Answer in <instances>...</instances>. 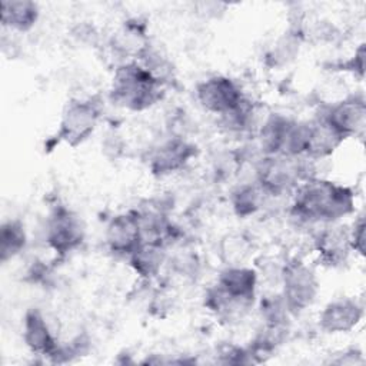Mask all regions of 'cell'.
Instances as JSON below:
<instances>
[{
  "label": "cell",
  "mask_w": 366,
  "mask_h": 366,
  "mask_svg": "<svg viewBox=\"0 0 366 366\" xmlns=\"http://www.w3.org/2000/svg\"><path fill=\"white\" fill-rule=\"evenodd\" d=\"M356 192L353 187L325 177H310L292 193L290 216L303 224L339 223L355 213Z\"/></svg>",
  "instance_id": "cell-1"
},
{
  "label": "cell",
  "mask_w": 366,
  "mask_h": 366,
  "mask_svg": "<svg viewBox=\"0 0 366 366\" xmlns=\"http://www.w3.org/2000/svg\"><path fill=\"white\" fill-rule=\"evenodd\" d=\"M109 94L116 106L143 112L160 103L164 97V86L133 60L116 66Z\"/></svg>",
  "instance_id": "cell-2"
},
{
  "label": "cell",
  "mask_w": 366,
  "mask_h": 366,
  "mask_svg": "<svg viewBox=\"0 0 366 366\" xmlns=\"http://www.w3.org/2000/svg\"><path fill=\"white\" fill-rule=\"evenodd\" d=\"M312 163L315 162L303 156H260L254 164V180L267 196H292L302 182L316 176L310 172Z\"/></svg>",
  "instance_id": "cell-3"
},
{
  "label": "cell",
  "mask_w": 366,
  "mask_h": 366,
  "mask_svg": "<svg viewBox=\"0 0 366 366\" xmlns=\"http://www.w3.org/2000/svg\"><path fill=\"white\" fill-rule=\"evenodd\" d=\"M102 113L103 102L97 96L71 99L61 112L54 142L70 147L80 146L94 133Z\"/></svg>",
  "instance_id": "cell-4"
},
{
  "label": "cell",
  "mask_w": 366,
  "mask_h": 366,
  "mask_svg": "<svg viewBox=\"0 0 366 366\" xmlns=\"http://www.w3.org/2000/svg\"><path fill=\"white\" fill-rule=\"evenodd\" d=\"M319 287L320 283L313 266L299 257H292L283 262L280 295L292 316L305 312L316 302Z\"/></svg>",
  "instance_id": "cell-5"
},
{
  "label": "cell",
  "mask_w": 366,
  "mask_h": 366,
  "mask_svg": "<svg viewBox=\"0 0 366 366\" xmlns=\"http://www.w3.org/2000/svg\"><path fill=\"white\" fill-rule=\"evenodd\" d=\"M84 237V223L74 210L59 204L50 212L46 220L44 239L56 256L66 257L76 252L83 244Z\"/></svg>",
  "instance_id": "cell-6"
},
{
  "label": "cell",
  "mask_w": 366,
  "mask_h": 366,
  "mask_svg": "<svg viewBox=\"0 0 366 366\" xmlns=\"http://www.w3.org/2000/svg\"><path fill=\"white\" fill-rule=\"evenodd\" d=\"M345 140L362 137L366 127V100L362 93L349 94L326 106L319 114Z\"/></svg>",
  "instance_id": "cell-7"
},
{
  "label": "cell",
  "mask_w": 366,
  "mask_h": 366,
  "mask_svg": "<svg viewBox=\"0 0 366 366\" xmlns=\"http://www.w3.org/2000/svg\"><path fill=\"white\" fill-rule=\"evenodd\" d=\"M196 99L209 113L223 116L233 110L246 96L240 84L224 74H214L203 79L196 86Z\"/></svg>",
  "instance_id": "cell-8"
},
{
  "label": "cell",
  "mask_w": 366,
  "mask_h": 366,
  "mask_svg": "<svg viewBox=\"0 0 366 366\" xmlns=\"http://www.w3.org/2000/svg\"><path fill=\"white\" fill-rule=\"evenodd\" d=\"M197 149L183 137H169L149 153L147 166L153 176L166 177L183 170L196 156Z\"/></svg>",
  "instance_id": "cell-9"
},
{
  "label": "cell",
  "mask_w": 366,
  "mask_h": 366,
  "mask_svg": "<svg viewBox=\"0 0 366 366\" xmlns=\"http://www.w3.org/2000/svg\"><path fill=\"white\" fill-rule=\"evenodd\" d=\"M313 249L320 264L326 267L343 266L353 253L349 226L340 223L325 224L313 239Z\"/></svg>",
  "instance_id": "cell-10"
},
{
  "label": "cell",
  "mask_w": 366,
  "mask_h": 366,
  "mask_svg": "<svg viewBox=\"0 0 366 366\" xmlns=\"http://www.w3.org/2000/svg\"><path fill=\"white\" fill-rule=\"evenodd\" d=\"M365 309L356 297L342 296L327 302L317 316L319 329L327 335L352 332L363 319Z\"/></svg>",
  "instance_id": "cell-11"
},
{
  "label": "cell",
  "mask_w": 366,
  "mask_h": 366,
  "mask_svg": "<svg viewBox=\"0 0 366 366\" xmlns=\"http://www.w3.org/2000/svg\"><path fill=\"white\" fill-rule=\"evenodd\" d=\"M104 242L113 254L127 259V256L143 242L136 209L117 213L109 220L104 230Z\"/></svg>",
  "instance_id": "cell-12"
},
{
  "label": "cell",
  "mask_w": 366,
  "mask_h": 366,
  "mask_svg": "<svg viewBox=\"0 0 366 366\" xmlns=\"http://www.w3.org/2000/svg\"><path fill=\"white\" fill-rule=\"evenodd\" d=\"M21 335L27 349L33 355L46 357L47 360H51L60 345L57 335L53 332L43 312L37 307L26 310Z\"/></svg>",
  "instance_id": "cell-13"
},
{
  "label": "cell",
  "mask_w": 366,
  "mask_h": 366,
  "mask_svg": "<svg viewBox=\"0 0 366 366\" xmlns=\"http://www.w3.org/2000/svg\"><path fill=\"white\" fill-rule=\"evenodd\" d=\"M214 285L227 296L252 307L257 293L259 274L256 267L252 266H224L219 272Z\"/></svg>",
  "instance_id": "cell-14"
},
{
  "label": "cell",
  "mask_w": 366,
  "mask_h": 366,
  "mask_svg": "<svg viewBox=\"0 0 366 366\" xmlns=\"http://www.w3.org/2000/svg\"><path fill=\"white\" fill-rule=\"evenodd\" d=\"M343 142L345 139L317 114L313 120L307 122L303 157H307L313 162L327 159L339 149Z\"/></svg>",
  "instance_id": "cell-15"
},
{
  "label": "cell",
  "mask_w": 366,
  "mask_h": 366,
  "mask_svg": "<svg viewBox=\"0 0 366 366\" xmlns=\"http://www.w3.org/2000/svg\"><path fill=\"white\" fill-rule=\"evenodd\" d=\"M167 260V246L157 240H143L129 256L132 270L144 282L156 279Z\"/></svg>",
  "instance_id": "cell-16"
},
{
  "label": "cell",
  "mask_w": 366,
  "mask_h": 366,
  "mask_svg": "<svg viewBox=\"0 0 366 366\" xmlns=\"http://www.w3.org/2000/svg\"><path fill=\"white\" fill-rule=\"evenodd\" d=\"M40 9L31 0H4L0 3V21L4 30L26 33L34 27Z\"/></svg>",
  "instance_id": "cell-17"
},
{
  "label": "cell",
  "mask_w": 366,
  "mask_h": 366,
  "mask_svg": "<svg viewBox=\"0 0 366 366\" xmlns=\"http://www.w3.org/2000/svg\"><path fill=\"white\" fill-rule=\"evenodd\" d=\"M292 119L280 113L269 114L257 127V142L262 156L280 154Z\"/></svg>",
  "instance_id": "cell-18"
},
{
  "label": "cell",
  "mask_w": 366,
  "mask_h": 366,
  "mask_svg": "<svg viewBox=\"0 0 366 366\" xmlns=\"http://www.w3.org/2000/svg\"><path fill=\"white\" fill-rule=\"evenodd\" d=\"M303 40V30L300 26L290 27L287 31L280 36L272 49L266 54V63L270 67L282 69L292 63L300 50V44Z\"/></svg>",
  "instance_id": "cell-19"
},
{
  "label": "cell",
  "mask_w": 366,
  "mask_h": 366,
  "mask_svg": "<svg viewBox=\"0 0 366 366\" xmlns=\"http://www.w3.org/2000/svg\"><path fill=\"white\" fill-rule=\"evenodd\" d=\"M266 197H269L266 192L259 186L256 180H253L239 184L232 192L230 203L236 216L246 219L249 216H253L263 207Z\"/></svg>",
  "instance_id": "cell-20"
},
{
  "label": "cell",
  "mask_w": 366,
  "mask_h": 366,
  "mask_svg": "<svg viewBox=\"0 0 366 366\" xmlns=\"http://www.w3.org/2000/svg\"><path fill=\"white\" fill-rule=\"evenodd\" d=\"M27 246L26 226L20 219H9L0 227V262L7 263L24 252Z\"/></svg>",
  "instance_id": "cell-21"
},
{
  "label": "cell",
  "mask_w": 366,
  "mask_h": 366,
  "mask_svg": "<svg viewBox=\"0 0 366 366\" xmlns=\"http://www.w3.org/2000/svg\"><path fill=\"white\" fill-rule=\"evenodd\" d=\"M252 252L250 240L242 233H227L219 243V254L224 266L246 264Z\"/></svg>",
  "instance_id": "cell-22"
},
{
  "label": "cell",
  "mask_w": 366,
  "mask_h": 366,
  "mask_svg": "<svg viewBox=\"0 0 366 366\" xmlns=\"http://www.w3.org/2000/svg\"><path fill=\"white\" fill-rule=\"evenodd\" d=\"M217 362L223 365H249L252 363L247 347L236 345H223L217 350Z\"/></svg>",
  "instance_id": "cell-23"
},
{
  "label": "cell",
  "mask_w": 366,
  "mask_h": 366,
  "mask_svg": "<svg viewBox=\"0 0 366 366\" xmlns=\"http://www.w3.org/2000/svg\"><path fill=\"white\" fill-rule=\"evenodd\" d=\"M365 43H360L355 53L347 59L345 60L343 63H340L337 66V69L343 70V71H347L350 74H353L355 77H357L359 80L363 79V74H365Z\"/></svg>",
  "instance_id": "cell-24"
},
{
  "label": "cell",
  "mask_w": 366,
  "mask_h": 366,
  "mask_svg": "<svg viewBox=\"0 0 366 366\" xmlns=\"http://www.w3.org/2000/svg\"><path fill=\"white\" fill-rule=\"evenodd\" d=\"M365 232H366V222L365 216L359 214L352 226H349V233H350V244L352 250L355 254L365 256Z\"/></svg>",
  "instance_id": "cell-25"
},
{
  "label": "cell",
  "mask_w": 366,
  "mask_h": 366,
  "mask_svg": "<svg viewBox=\"0 0 366 366\" xmlns=\"http://www.w3.org/2000/svg\"><path fill=\"white\" fill-rule=\"evenodd\" d=\"M363 362H365L363 353L357 347L342 350L336 353V359L332 360V363H336V365H362Z\"/></svg>",
  "instance_id": "cell-26"
}]
</instances>
